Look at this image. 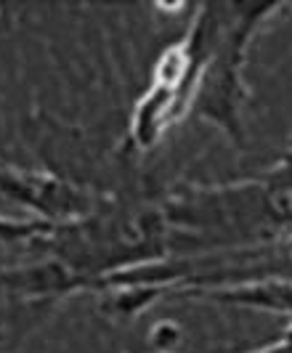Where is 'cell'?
I'll list each match as a JSON object with an SVG mask.
<instances>
[{
    "instance_id": "cell-1",
    "label": "cell",
    "mask_w": 292,
    "mask_h": 353,
    "mask_svg": "<svg viewBox=\"0 0 292 353\" xmlns=\"http://www.w3.org/2000/svg\"><path fill=\"white\" fill-rule=\"evenodd\" d=\"M30 248L77 271L93 292L109 274L168 258L171 231L159 205L104 199L83 218L48 223Z\"/></svg>"
},
{
    "instance_id": "cell-2",
    "label": "cell",
    "mask_w": 292,
    "mask_h": 353,
    "mask_svg": "<svg viewBox=\"0 0 292 353\" xmlns=\"http://www.w3.org/2000/svg\"><path fill=\"white\" fill-rule=\"evenodd\" d=\"M287 11L284 3H221V24L191 96L189 114L213 123L237 152L247 149L244 106L250 90L244 67L250 46L266 21Z\"/></svg>"
},
{
    "instance_id": "cell-3",
    "label": "cell",
    "mask_w": 292,
    "mask_h": 353,
    "mask_svg": "<svg viewBox=\"0 0 292 353\" xmlns=\"http://www.w3.org/2000/svg\"><path fill=\"white\" fill-rule=\"evenodd\" d=\"M0 276H3V284L8 287V292L24 301H61L75 292H88L86 279L56 258L6 268Z\"/></svg>"
},
{
    "instance_id": "cell-4",
    "label": "cell",
    "mask_w": 292,
    "mask_h": 353,
    "mask_svg": "<svg viewBox=\"0 0 292 353\" xmlns=\"http://www.w3.org/2000/svg\"><path fill=\"white\" fill-rule=\"evenodd\" d=\"M194 298L224 303V305L269 311V314H279V316H287L292 321V279H287V276H274V279H260V282L221 287V290L199 292Z\"/></svg>"
},
{
    "instance_id": "cell-5",
    "label": "cell",
    "mask_w": 292,
    "mask_h": 353,
    "mask_svg": "<svg viewBox=\"0 0 292 353\" xmlns=\"http://www.w3.org/2000/svg\"><path fill=\"white\" fill-rule=\"evenodd\" d=\"M266 212L282 242H292V136L274 165L260 173Z\"/></svg>"
},
{
    "instance_id": "cell-6",
    "label": "cell",
    "mask_w": 292,
    "mask_h": 353,
    "mask_svg": "<svg viewBox=\"0 0 292 353\" xmlns=\"http://www.w3.org/2000/svg\"><path fill=\"white\" fill-rule=\"evenodd\" d=\"M48 229V221L40 218H6L0 215V245H30L35 236H40Z\"/></svg>"
},
{
    "instance_id": "cell-7",
    "label": "cell",
    "mask_w": 292,
    "mask_h": 353,
    "mask_svg": "<svg viewBox=\"0 0 292 353\" xmlns=\"http://www.w3.org/2000/svg\"><path fill=\"white\" fill-rule=\"evenodd\" d=\"M253 353H292V327H287V332L282 340H276L271 345H266V348H258V351Z\"/></svg>"
}]
</instances>
